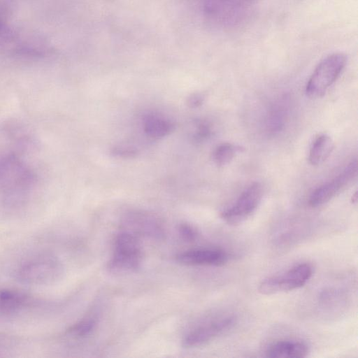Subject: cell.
Instances as JSON below:
<instances>
[{
    "label": "cell",
    "mask_w": 358,
    "mask_h": 358,
    "mask_svg": "<svg viewBox=\"0 0 358 358\" xmlns=\"http://www.w3.org/2000/svg\"><path fill=\"white\" fill-rule=\"evenodd\" d=\"M37 182L32 168L13 152H0V197L3 205L23 204Z\"/></svg>",
    "instance_id": "obj_1"
},
{
    "label": "cell",
    "mask_w": 358,
    "mask_h": 358,
    "mask_svg": "<svg viewBox=\"0 0 358 358\" xmlns=\"http://www.w3.org/2000/svg\"><path fill=\"white\" fill-rule=\"evenodd\" d=\"M64 273L62 262L50 252H41L22 261L15 270V276L21 283L29 285L52 284Z\"/></svg>",
    "instance_id": "obj_2"
},
{
    "label": "cell",
    "mask_w": 358,
    "mask_h": 358,
    "mask_svg": "<svg viewBox=\"0 0 358 358\" xmlns=\"http://www.w3.org/2000/svg\"><path fill=\"white\" fill-rule=\"evenodd\" d=\"M143 252L139 238L127 231H121L115 237L113 255L107 268L115 275L129 274L136 271L141 265Z\"/></svg>",
    "instance_id": "obj_3"
},
{
    "label": "cell",
    "mask_w": 358,
    "mask_h": 358,
    "mask_svg": "<svg viewBox=\"0 0 358 358\" xmlns=\"http://www.w3.org/2000/svg\"><path fill=\"white\" fill-rule=\"evenodd\" d=\"M50 303L22 290L0 288V320H10L47 309Z\"/></svg>",
    "instance_id": "obj_4"
},
{
    "label": "cell",
    "mask_w": 358,
    "mask_h": 358,
    "mask_svg": "<svg viewBox=\"0 0 358 358\" xmlns=\"http://www.w3.org/2000/svg\"><path fill=\"white\" fill-rule=\"evenodd\" d=\"M346 62L347 58L342 53H334L322 59L307 83L306 94L311 98L322 96L339 77Z\"/></svg>",
    "instance_id": "obj_5"
},
{
    "label": "cell",
    "mask_w": 358,
    "mask_h": 358,
    "mask_svg": "<svg viewBox=\"0 0 358 358\" xmlns=\"http://www.w3.org/2000/svg\"><path fill=\"white\" fill-rule=\"evenodd\" d=\"M312 274L313 268L310 264H300L293 266L282 275L264 279L259 284L258 290L264 295L292 291L303 287Z\"/></svg>",
    "instance_id": "obj_6"
},
{
    "label": "cell",
    "mask_w": 358,
    "mask_h": 358,
    "mask_svg": "<svg viewBox=\"0 0 358 358\" xmlns=\"http://www.w3.org/2000/svg\"><path fill=\"white\" fill-rule=\"evenodd\" d=\"M263 192L261 183L255 182L250 184L232 206L221 213V217L231 225L242 223L256 210L262 199Z\"/></svg>",
    "instance_id": "obj_7"
},
{
    "label": "cell",
    "mask_w": 358,
    "mask_h": 358,
    "mask_svg": "<svg viewBox=\"0 0 358 358\" xmlns=\"http://www.w3.org/2000/svg\"><path fill=\"white\" fill-rule=\"evenodd\" d=\"M123 230L138 238L140 236L160 239L164 235V229L159 219L155 215L143 210H131L122 220Z\"/></svg>",
    "instance_id": "obj_8"
},
{
    "label": "cell",
    "mask_w": 358,
    "mask_h": 358,
    "mask_svg": "<svg viewBox=\"0 0 358 358\" xmlns=\"http://www.w3.org/2000/svg\"><path fill=\"white\" fill-rule=\"evenodd\" d=\"M236 323L234 315L214 318L190 330L184 337L182 345L186 348L203 345L231 329Z\"/></svg>",
    "instance_id": "obj_9"
},
{
    "label": "cell",
    "mask_w": 358,
    "mask_h": 358,
    "mask_svg": "<svg viewBox=\"0 0 358 358\" xmlns=\"http://www.w3.org/2000/svg\"><path fill=\"white\" fill-rule=\"evenodd\" d=\"M357 173V162L355 160L348 164L334 178L313 191L308 200L310 206L317 207L329 201L355 178Z\"/></svg>",
    "instance_id": "obj_10"
},
{
    "label": "cell",
    "mask_w": 358,
    "mask_h": 358,
    "mask_svg": "<svg viewBox=\"0 0 358 358\" xmlns=\"http://www.w3.org/2000/svg\"><path fill=\"white\" fill-rule=\"evenodd\" d=\"M176 259L179 263L188 266H220L227 262L229 255L220 249H192L178 253Z\"/></svg>",
    "instance_id": "obj_11"
},
{
    "label": "cell",
    "mask_w": 358,
    "mask_h": 358,
    "mask_svg": "<svg viewBox=\"0 0 358 358\" xmlns=\"http://www.w3.org/2000/svg\"><path fill=\"white\" fill-rule=\"evenodd\" d=\"M309 352L308 345L298 340H281L273 343L266 348V356L271 358H301Z\"/></svg>",
    "instance_id": "obj_12"
},
{
    "label": "cell",
    "mask_w": 358,
    "mask_h": 358,
    "mask_svg": "<svg viewBox=\"0 0 358 358\" xmlns=\"http://www.w3.org/2000/svg\"><path fill=\"white\" fill-rule=\"evenodd\" d=\"M289 101L287 98L275 101L268 108L264 120L266 131L275 135L285 127L289 117Z\"/></svg>",
    "instance_id": "obj_13"
},
{
    "label": "cell",
    "mask_w": 358,
    "mask_h": 358,
    "mask_svg": "<svg viewBox=\"0 0 358 358\" xmlns=\"http://www.w3.org/2000/svg\"><path fill=\"white\" fill-rule=\"evenodd\" d=\"M173 127L169 120L159 115L149 114L145 117L143 121L145 133L153 138L166 136L172 131Z\"/></svg>",
    "instance_id": "obj_14"
},
{
    "label": "cell",
    "mask_w": 358,
    "mask_h": 358,
    "mask_svg": "<svg viewBox=\"0 0 358 358\" xmlns=\"http://www.w3.org/2000/svg\"><path fill=\"white\" fill-rule=\"evenodd\" d=\"M334 148L331 138L327 134L318 136L310 147L308 160L314 166L322 164L331 155Z\"/></svg>",
    "instance_id": "obj_15"
},
{
    "label": "cell",
    "mask_w": 358,
    "mask_h": 358,
    "mask_svg": "<svg viewBox=\"0 0 358 358\" xmlns=\"http://www.w3.org/2000/svg\"><path fill=\"white\" fill-rule=\"evenodd\" d=\"M96 324L97 320L94 316H86L69 327L65 332V337L72 340L85 339L92 334Z\"/></svg>",
    "instance_id": "obj_16"
},
{
    "label": "cell",
    "mask_w": 358,
    "mask_h": 358,
    "mask_svg": "<svg viewBox=\"0 0 358 358\" xmlns=\"http://www.w3.org/2000/svg\"><path fill=\"white\" fill-rule=\"evenodd\" d=\"M241 148L231 143H222L215 148L213 152V159L215 164L223 166L229 164Z\"/></svg>",
    "instance_id": "obj_17"
},
{
    "label": "cell",
    "mask_w": 358,
    "mask_h": 358,
    "mask_svg": "<svg viewBox=\"0 0 358 358\" xmlns=\"http://www.w3.org/2000/svg\"><path fill=\"white\" fill-rule=\"evenodd\" d=\"M212 125L206 120H199L195 124L193 138L198 142H201L209 138L213 134Z\"/></svg>",
    "instance_id": "obj_18"
},
{
    "label": "cell",
    "mask_w": 358,
    "mask_h": 358,
    "mask_svg": "<svg viewBox=\"0 0 358 358\" xmlns=\"http://www.w3.org/2000/svg\"><path fill=\"white\" fill-rule=\"evenodd\" d=\"M179 234L185 241H193L197 236V231L188 224H181L178 227Z\"/></svg>",
    "instance_id": "obj_19"
},
{
    "label": "cell",
    "mask_w": 358,
    "mask_h": 358,
    "mask_svg": "<svg viewBox=\"0 0 358 358\" xmlns=\"http://www.w3.org/2000/svg\"><path fill=\"white\" fill-rule=\"evenodd\" d=\"M115 156L121 157H131L136 155L137 151L135 148L125 145H118L115 147L112 151Z\"/></svg>",
    "instance_id": "obj_20"
},
{
    "label": "cell",
    "mask_w": 358,
    "mask_h": 358,
    "mask_svg": "<svg viewBox=\"0 0 358 358\" xmlns=\"http://www.w3.org/2000/svg\"><path fill=\"white\" fill-rule=\"evenodd\" d=\"M204 95L201 93L192 94L187 99V105L192 108H198L201 106L204 101Z\"/></svg>",
    "instance_id": "obj_21"
}]
</instances>
